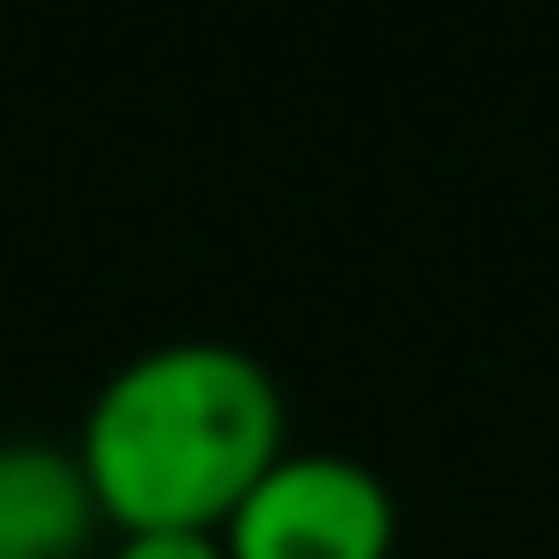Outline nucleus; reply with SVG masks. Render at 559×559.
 I'll return each instance as SVG.
<instances>
[{
    "label": "nucleus",
    "instance_id": "20e7f679",
    "mask_svg": "<svg viewBox=\"0 0 559 559\" xmlns=\"http://www.w3.org/2000/svg\"><path fill=\"white\" fill-rule=\"evenodd\" d=\"M107 559H227V546H219V532H199V524H150V532H121Z\"/></svg>",
    "mask_w": 559,
    "mask_h": 559
},
{
    "label": "nucleus",
    "instance_id": "7ed1b4c3",
    "mask_svg": "<svg viewBox=\"0 0 559 559\" xmlns=\"http://www.w3.org/2000/svg\"><path fill=\"white\" fill-rule=\"evenodd\" d=\"M99 496L79 447L0 439V559H79L93 546Z\"/></svg>",
    "mask_w": 559,
    "mask_h": 559
},
{
    "label": "nucleus",
    "instance_id": "f257e3e1",
    "mask_svg": "<svg viewBox=\"0 0 559 559\" xmlns=\"http://www.w3.org/2000/svg\"><path fill=\"white\" fill-rule=\"evenodd\" d=\"M284 453V390L241 341L178 333L99 382L79 432L93 496L121 532H219L248 481Z\"/></svg>",
    "mask_w": 559,
    "mask_h": 559
},
{
    "label": "nucleus",
    "instance_id": "f03ea898",
    "mask_svg": "<svg viewBox=\"0 0 559 559\" xmlns=\"http://www.w3.org/2000/svg\"><path fill=\"white\" fill-rule=\"evenodd\" d=\"M396 496L361 453L284 447L227 510V559H390Z\"/></svg>",
    "mask_w": 559,
    "mask_h": 559
}]
</instances>
